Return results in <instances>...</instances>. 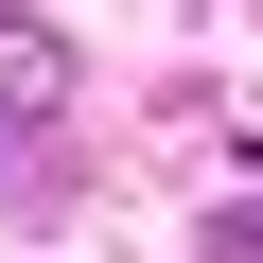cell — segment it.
I'll return each instance as SVG.
<instances>
[{
  "label": "cell",
  "mask_w": 263,
  "mask_h": 263,
  "mask_svg": "<svg viewBox=\"0 0 263 263\" xmlns=\"http://www.w3.org/2000/svg\"><path fill=\"white\" fill-rule=\"evenodd\" d=\"M53 105H70V53L35 18H0V123H53Z\"/></svg>",
  "instance_id": "1"
}]
</instances>
